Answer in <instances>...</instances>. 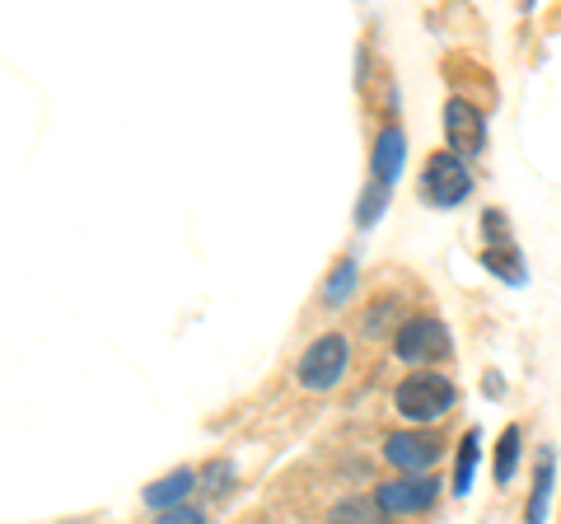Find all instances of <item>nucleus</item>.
<instances>
[{"mask_svg":"<svg viewBox=\"0 0 561 524\" xmlns=\"http://www.w3.org/2000/svg\"><path fill=\"white\" fill-rule=\"evenodd\" d=\"M454 408V384L435 371H421V375H408L398 384V412L408 422H435Z\"/></svg>","mask_w":561,"mask_h":524,"instance_id":"f257e3e1","label":"nucleus"},{"mask_svg":"<svg viewBox=\"0 0 561 524\" xmlns=\"http://www.w3.org/2000/svg\"><path fill=\"white\" fill-rule=\"evenodd\" d=\"M421 192H426L431 206H459L468 192H472L468 164L454 150H435L431 160H426V169H421Z\"/></svg>","mask_w":561,"mask_h":524,"instance_id":"f03ea898","label":"nucleus"},{"mask_svg":"<svg viewBox=\"0 0 561 524\" xmlns=\"http://www.w3.org/2000/svg\"><path fill=\"white\" fill-rule=\"evenodd\" d=\"M346 361H351L346 338L328 333V338H319L300 356V384H305V389H332V384L346 375Z\"/></svg>","mask_w":561,"mask_h":524,"instance_id":"7ed1b4c3","label":"nucleus"},{"mask_svg":"<svg viewBox=\"0 0 561 524\" xmlns=\"http://www.w3.org/2000/svg\"><path fill=\"white\" fill-rule=\"evenodd\" d=\"M383 459L393 468H402L408 478H421L426 468L440 459V445H435V435H421V431H398L383 441Z\"/></svg>","mask_w":561,"mask_h":524,"instance_id":"20e7f679","label":"nucleus"},{"mask_svg":"<svg viewBox=\"0 0 561 524\" xmlns=\"http://www.w3.org/2000/svg\"><path fill=\"white\" fill-rule=\"evenodd\" d=\"M393 352L402 361H435L449 352V333L435 319H408L393 338Z\"/></svg>","mask_w":561,"mask_h":524,"instance_id":"39448f33","label":"nucleus"},{"mask_svg":"<svg viewBox=\"0 0 561 524\" xmlns=\"http://www.w3.org/2000/svg\"><path fill=\"white\" fill-rule=\"evenodd\" d=\"M435 492H440L435 478H393L379 487V505L383 515H421L435 505Z\"/></svg>","mask_w":561,"mask_h":524,"instance_id":"423d86ee","label":"nucleus"},{"mask_svg":"<svg viewBox=\"0 0 561 524\" xmlns=\"http://www.w3.org/2000/svg\"><path fill=\"white\" fill-rule=\"evenodd\" d=\"M445 132H449V150L459 155V160H463V155H478L486 146V122L463 99H449L445 103Z\"/></svg>","mask_w":561,"mask_h":524,"instance_id":"0eeeda50","label":"nucleus"},{"mask_svg":"<svg viewBox=\"0 0 561 524\" xmlns=\"http://www.w3.org/2000/svg\"><path fill=\"white\" fill-rule=\"evenodd\" d=\"M402 150H408V136H402L398 127H383L379 132V146H375V183H398L402 173Z\"/></svg>","mask_w":561,"mask_h":524,"instance_id":"6e6552de","label":"nucleus"},{"mask_svg":"<svg viewBox=\"0 0 561 524\" xmlns=\"http://www.w3.org/2000/svg\"><path fill=\"white\" fill-rule=\"evenodd\" d=\"M192 468H173L169 478H160V482H150L146 487V501L154 505V511H173V505H183V497L192 492Z\"/></svg>","mask_w":561,"mask_h":524,"instance_id":"1a4fd4ad","label":"nucleus"},{"mask_svg":"<svg viewBox=\"0 0 561 524\" xmlns=\"http://www.w3.org/2000/svg\"><path fill=\"white\" fill-rule=\"evenodd\" d=\"M328 524H389V515H383V505L370 497H346V501L332 505Z\"/></svg>","mask_w":561,"mask_h":524,"instance_id":"9d476101","label":"nucleus"},{"mask_svg":"<svg viewBox=\"0 0 561 524\" xmlns=\"http://www.w3.org/2000/svg\"><path fill=\"white\" fill-rule=\"evenodd\" d=\"M472 474H478V435H463L459 441V464H454V492L468 497L472 492Z\"/></svg>","mask_w":561,"mask_h":524,"instance_id":"9b49d317","label":"nucleus"},{"mask_svg":"<svg viewBox=\"0 0 561 524\" xmlns=\"http://www.w3.org/2000/svg\"><path fill=\"white\" fill-rule=\"evenodd\" d=\"M515 468H519V431L511 426L501 435V445H496V482H511Z\"/></svg>","mask_w":561,"mask_h":524,"instance_id":"f8f14e48","label":"nucleus"},{"mask_svg":"<svg viewBox=\"0 0 561 524\" xmlns=\"http://www.w3.org/2000/svg\"><path fill=\"white\" fill-rule=\"evenodd\" d=\"M548 492H552V459H542L538 482H534V501H529V511H524V520H529V524H538L542 511H548Z\"/></svg>","mask_w":561,"mask_h":524,"instance_id":"ddd939ff","label":"nucleus"},{"mask_svg":"<svg viewBox=\"0 0 561 524\" xmlns=\"http://www.w3.org/2000/svg\"><path fill=\"white\" fill-rule=\"evenodd\" d=\"M154 524H206V515L197 511V505H173V511H164Z\"/></svg>","mask_w":561,"mask_h":524,"instance_id":"4468645a","label":"nucleus"},{"mask_svg":"<svg viewBox=\"0 0 561 524\" xmlns=\"http://www.w3.org/2000/svg\"><path fill=\"white\" fill-rule=\"evenodd\" d=\"M351 282H356V262H342L337 282H332V305H337V300H342V295H346V286H351Z\"/></svg>","mask_w":561,"mask_h":524,"instance_id":"2eb2a0df","label":"nucleus"}]
</instances>
